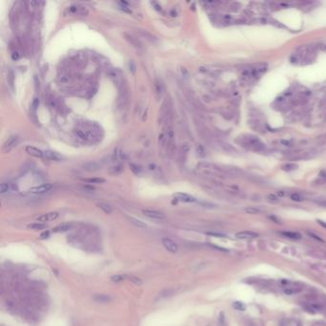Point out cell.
Listing matches in <instances>:
<instances>
[{
  "mask_svg": "<svg viewBox=\"0 0 326 326\" xmlns=\"http://www.w3.org/2000/svg\"><path fill=\"white\" fill-rule=\"evenodd\" d=\"M123 170H124V167H121V165H115V167L110 168L109 173L111 175H118V174H121V172H123Z\"/></svg>",
  "mask_w": 326,
  "mask_h": 326,
  "instance_id": "cell-19",
  "label": "cell"
},
{
  "mask_svg": "<svg viewBox=\"0 0 326 326\" xmlns=\"http://www.w3.org/2000/svg\"><path fill=\"white\" fill-rule=\"evenodd\" d=\"M128 278H129V275H113L111 277V280L114 282H120L124 279H128Z\"/></svg>",
  "mask_w": 326,
  "mask_h": 326,
  "instance_id": "cell-20",
  "label": "cell"
},
{
  "mask_svg": "<svg viewBox=\"0 0 326 326\" xmlns=\"http://www.w3.org/2000/svg\"><path fill=\"white\" fill-rule=\"evenodd\" d=\"M233 307L235 308L236 310H239V311H244V310L246 309V306L245 304L242 303V302H239V301H236L233 303Z\"/></svg>",
  "mask_w": 326,
  "mask_h": 326,
  "instance_id": "cell-28",
  "label": "cell"
},
{
  "mask_svg": "<svg viewBox=\"0 0 326 326\" xmlns=\"http://www.w3.org/2000/svg\"><path fill=\"white\" fill-rule=\"evenodd\" d=\"M70 11H71V12H76V11H77V8H76V7H74V6H72V7L70 8Z\"/></svg>",
  "mask_w": 326,
  "mask_h": 326,
  "instance_id": "cell-46",
  "label": "cell"
},
{
  "mask_svg": "<svg viewBox=\"0 0 326 326\" xmlns=\"http://www.w3.org/2000/svg\"><path fill=\"white\" fill-rule=\"evenodd\" d=\"M151 4H152L153 6H154V7H155V9H156V10H157V11H159V12H162V7H161V6H160V5L158 4L157 2H151Z\"/></svg>",
  "mask_w": 326,
  "mask_h": 326,
  "instance_id": "cell-37",
  "label": "cell"
},
{
  "mask_svg": "<svg viewBox=\"0 0 326 326\" xmlns=\"http://www.w3.org/2000/svg\"><path fill=\"white\" fill-rule=\"evenodd\" d=\"M281 143H283L284 145H288V146L291 145V143L289 142V141H281Z\"/></svg>",
  "mask_w": 326,
  "mask_h": 326,
  "instance_id": "cell-44",
  "label": "cell"
},
{
  "mask_svg": "<svg viewBox=\"0 0 326 326\" xmlns=\"http://www.w3.org/2000/svg\"><path fill=\"white\" fill-rule=\"evenodd\" d=\"M155 90H156V95H157L158 98H160V97L163 95V93H164V86H163V84L158 80L155 82Z\"/></svg>",
  "mask_w": 326,
  "mask_h": 326,
  "instance_id": "cell-18",
  "label": "cell"
},
{
  "mask_svg": "<svg viewBox=\"0 0 326 326\" xmlns=\"http://www.w3.org/2000/svg\"><path fill=\"white\" fill-rule=\"evenodd\" d=\"M128 279H129L130 281H132L133 283H135L136 285H141L143 283L142 280H141L140 278H138L136 277H133V275H129V278H128Z\"/></svg>",
  "mask_w": 326,
  "mask_h": 326,
  "instance_id": "cell-32",
  "label": "cell"
},
{
  "mask_svg": "<svg viewBox=\"0 0 326 326\" xmlns=\"http://www.w3.org/2000/svg\"><path fill=\"white\" fill-rule=\"evenodd\" d=\"M129 167H130V169H131V170L133 171V173H134V174H136V175L140 174V173H141V171H142V169H141V167H139V165H137L130 164V165H129Z\"/></svg>",
  "mask_w": 326,
  "mask_h": 326,
  "instance_id": "cell-27",
  "label": "cell"
},
{
  "mask_svg": "<svg viewBox=\"0 0 326 326\" xmlns=\"http://www.w3.org/2000/svg\"><path fill=\"white\" fill-rule=\"evenodd\" d=\"M76 134L80 138V139L86 140L87 138H88V133L85 132V131H83V130H77L76 131Z\"/></svg>",
  "mask_w": 326,
  "mask_h": 326,
  "instance_id": "cell-29",
  "label": "cell"
},
{
  "mask_svg": "<svg viewBox=\"0 0 326 326\" xmlns=\"http://www.w3.org/2000/svg\"><path fill=\"white\" fill-rule=\"evenodd\" d=\"M162 244H163V246H164L165 249L168 251V252L173 253H177L178 249H179V247H178L177 244L175 243L172 239H170V238H163Z\"/></svg>",
  "mask_w": 326,
  "mask_h": 326,
  "instance_id": "cell-3",
  "label": "cell"
},
{
  "mask_svg": "<svg viewBox=\"0 0 326 326\" xmlns=\"http://www.w3.org/2000/svg\"><path fill=\"white\" fill-rule=\"evenodd\" d=\"M53 187L52 184H42L40 186H36L34 187H31L29 189L30 193H34V194H41V193H45L47 191H49Z\"/></svg>",
  "mask_w": 326,
  "mask_h": 326,
  "instance_id": "cell-4",
  "label": "cell"
},
{
  "mask_svg": "<svg viewBox=\"0 0 326 326\" xmlns=\"http://www.w3.org/2000/svg\"><path fill=\"white\" fill-rule=\"evenodd\" d=\"M197 152H198V154L200 156H204V155H205V154H204V153H205V151H204V148H203L201 145L197 146Z\"/></svg>",
  "mask_w": 326,
  "mask_h": 326,
  "instance_id": "cell-35",
  "label": "cell"
},
{
  "mask_svg": "<svg viewBox=\"0 0 326 326\" xmlns=\"http://www.w3.org/2000/svg\"><path fill=\"white\" fill-rule=\"evenodd\" d=\"M11 185L8 184V183H2L0 185V193L1 194H5V193H8L9 191L11 190Z\"/></svg>",
  "mask_w": 326,
  "mask_h": 326,
  "instance_id": "cell-21",
  "label": "cell"
},
{
  "mask_svg": "<svg viewBox=\"0 0 326 326\" xmlns=\"http://www.w3.org/2000/svg\"><path fill=\"white\" fill-rule=\"evenodd\" d=\"M38 104H39V100L37 98H34V101H33V107L36 109L37 106H38Z\"/></svg>",
  "mask_w": 326,
  "mask_h": 326,
  "instance_id": "cell-36",
  "label": "cell"
},
{
  "mask_svg": "<svg viewBox=\"0 0 326 326\" xmlns=\"http://www.w3.org/2000/svg\"><path fill=\"white\" fill-rule=\"evenodd\" d=\"M49 235H50V231H44V233H42L41 234H40V238H47Z\"/></svg>",
  "mask_w": 326,
  "mask_h": 326,
  "instance_id": "cell-39",
  "label": "cell"
},
{
  "mask_svg": "<svg viewBox=\"0 0 326 326\" xmlns=\"http://www.w3.org/2000/svg\"><path fill=\"white\" fill-rule=\"evenodd\" d=\"M124 37H125V39H126L131 45H133L134 47H135V48H139V49L142 48V44H141V42L139 41V39L134 36H132V34H124Z\"/></svg>",
  "mask_w": 326,
  "mask_h": 326,
  "instance_id": "cell-12",
  "label": "cell"
},
{
  "mask_svg": "<svg viewBox=\"0 0 326 326\" xmlns=\"http://www.w3.org/2000/svg\"><path fill=\"white\" fill-rule=\"evenodd\" d=\"M25 150H26V152L28 153V154L31 155V156H34V157H36V158H42L43 157V151L42 150L36 148V147H34V146L28 145V146H26Z\"/></svg>",
  "mask_w": 326,
  "mask_h": 326,
  "instance_id": "cell-10",
  "label": "cell"
},
{
  "mask_svg": "<svg viewBox=\"0 0 326 326\" xmlns=\"http://www.w3.org/2000/svg\"><path fill=\"white\" fill-rule=\"evenodd\" d=\"M143 214L145 215L146 217L152 219H164L165 217V215L163 212L154 211V209H143Z\"/></svg>",
  "mask_w": 326,
  "mask_h": 326,
  "instance_id": "cell-5",
  "label": "cell"
},
{
  "mask_svg": "<svg viewBox=\"0 0 326 326\" xmlns=\"http://www.w3.org/2000/svg\"><path fill=\"white\" fill-rule=\"evenodd\" d=\"M175 198L177 200H179L181 202H185V203H193L196 201V199L194 198L193 196L189 195V194H187V193H176L174 194Z\"/></svg>",
  "mask_w": 326,
  "mask_h": 326,
  "instance_id": "cell-8",
  "label": "cell"
},
{
  "mask_svg": "<svg viewBox=\"0 0 326 326\" xmlns=\"http://www.w3.org/2000/svg\"><path fill=\"white\" fill-rule=\"evenodd\" d=\"M296 168H297V165L293 164V163H288V164H285L284 165H282V169L285 171H293Z\"/></svg>",
  "mask_w": 326,
  "mask_h": 326,
  "instance_id": "cell-22",
  "label": "cell"
},
{
  "mask_svg": "<svg viewBox=\"0 0 326 326\" xmlns=\"http://www.w3.org/2000/svg\"><path fill=\"white\" fill-rule=\"evenodd\" d=\"M246 211L248 212V213L255 214V213H258V212H259V209H255V208H248V209H246Z\"/></svg>",
  "mask_w": 326,
  "mask_h": 326,
  "instance_id": "cell-33",
  "label": "cell"
},
{
  "mask_svg": "<svg viewBox=\"0 0 326 326\" xmlns=\"http://www.w3.org/2000/svg\"><path fill=\"white\" fill-rule=\"evenodd\" d=\"M28 228L33 229V230H41V229H45L46 225L44 223H34L28 226Z\"/></svg>",
  "mask_w": 326,
  "mask_h": 326,
  "instance_id": "cell-25",
  "label": "cell"
},
{
  "mask_svg": "<svg viewBox=\"0 0 326 326\" xmlns=\"http://www.w3.org/2000/svg\"><path fill=\"white\" fill-rule=\"evenodd\" d=\"M119 4H120V7H121V9L124 12H128V14H131V12H131V10H130V8L128 7V4H127L126 2L121 1V2H119Z\"/></svg>",
  "mask_w": 326,
  "mask_h": 326,
  "instance_id": "cell-26",
  "label": "cell"
},
{
  "mask_svg": "<svg viewBox=\"0 0 326 326\" xmlns=\"http://www.w3.org/2000/svg\"><path fill=\"white\" fill-rule=\"evenodd\" d=\"M282 235H284L285 237L289 238V239L292 240H299L301 238V235L299 233H294V231H282Z\"/></svg>",
  "mask_w": 326,
  "mask_h": 326,
  "instance_id": "cell-14",
  "label": "cell"
},
{
  "mask_svg": "<svg viewBox=\"0 0 326 326\" xmlns=\"http://www.w3.org/2000/svg\"><path fill=\"white\" fill-rule=\"evenodd\" d=\"M209 235H212V236H218V237H224L225 234L222 233H208Z\"/></svg>",
  "mask_w": 326,
  "mask_h": 326,
  "instance_id": "cell-38",
  "label": "cell"
},
{
  "mask_svg": "<svg viewBox=\"0 0 326 326\" xmlns=\"http://www.w3.org/2000/svg\"><path fill=\"white\" fill-rule=\"evenodd\" d=\"M258 234L256 233H253V231H240V233H236V237L238 239H242V240H250V239H253V238L257 237Z\"/></svg>",
  "mask_w": 326,
  "mask_h": 326,
  "instance_id": "cell-7",
  "label": "cell"
},
{
  "mask_svg": "<svg viewBox=\"0 0 326 326\" xmlns=\"http://www.w3.org/2000/svg\"><path fill=\"white\" fill-rule=\"evenodd\" d=\"M300 289H296V288H287L284 290V293L288 294V296H293V294H296L300 292Z\"/></svg>",
  "mask_w": 326,
  "mask_h": 326,
  "instance_id": "cell-24",
  "label": "cell"
},
{
  "mask_svg": "<svg viewBox=\"0 0 326 326\" xmlns=\"http://www.w3.org/2000/svg\"><path fill=\"white\" fill-rule=\"evenodd\" d=\"M12 58L14 59V60H16V59L19 58V55H18V53H17V52L12 53Z\"/></svg>",
  "mask_w": 326,
  "mask_h": 326,
  "instance_id": "cell-40",
  "label": "cell"
},
{
  "mask_svg": "<svg viewBox=\"0 0 326 326\" xmlns=\"http://www.w3.org/2000/svg\"><path fill=\"white\" fill-rule=\"evenodd\" d=\"M97 206H98V208L101 209L103 212H105V213H107V214L111 213V212L113 211L112 208H111V207L109 206V205H107V204H104V203H99V204H97Z\"/></svg>",
  "mask_w": 326,
  "mask_h": 326,
  "instance_id": "cell-16",
  "label": "cell"
},
{
  "mask_svg": "<svg viewBox=\"0 0 326 326\" xmlns=\"http://www.w3.org/2000/svg\"><path fill=\"white\" fill-rule=\"evenodd\" d=\"M318 224L321 226V227H323V228L326 229V222H323V221H321V220H318Z\"/></svg>",
  "mask_w": 326,
  "mask_h": 326,
  "instance_id": "cell-43",
  "label": "cell"
},
{
  "mask_svg": "<svg viewBox=\"0 0 326 326\" xmlns=\"http://www.w3.org/2000/svg\"><path fill=\"white\" fill-rule=\"evenodd\" d=\"M95 300L98 302H108L109 300H111V299L105 294H98L97 296H95Z\"/></svg>",
  "mask_w": 326,
  "mask_h": 326,
  "instance_id": "cell-23",
  "label": "cell"
},
{
  "mask_svg": "<svg viewBox=\"0 0 326 326\" xmlns=\"http://www.w3.org/2000/svg\"><path fill=\"white\" fill-rule=\"evenodd\" d=\"M309 235H311V236H313V237H315L316 239H318V240H319V241H321V242H322V239H321V238H319L318 236L315 235L314 233H309Z\"/></svg>",
  "mask_w": 326,
  "mask_h": 326,
  "instance_id": "cell-42",
  "label": "cell"
},
{
  "mask_svg": "<svg viewBox=\"0 0 326 326\" xmlns=\"http://www.w3.org/2000/svg\"><path fill=\"white\" fill-rule=\"evenodd\" d=\"M318 205H321L322 207H325V208H326V200H324V201H319V202H318Z\"/></svg>",
  "mask_w": 326,
  "mask_h": 326,
  "instance_id": "cell-45",
  "label": "cell"
},
{
  "mask_svg": "<svg viewBox=\"0 0 326 326\" xmlns=\"http://www.w3.org/2000/svg\"><path fill=\"white\" fill-rule=\"evenodd\" d=\"M82 181L88 184H102L105 182L103 178H84V179H82Z\"/></svg>",
  "mask_w": 326,
  "mask_h": 326,
  "instance_id": "cell-15",
  "label": "cell"
},
{
  "mask_svg": "<svg viewBox=\"0 0 326 326\" xmlns=\"http://www.w3.org/2000/svg\"><path fill=\"white\" fill-rule=\"evenodd\" d=\"M268 200H269V201H271V202H277L278 201V198L275 195V194H269V195H268Z\"/></svg>",
  "mask_w": 326,
  "mask_h": 326,
  "instance_id": "cell-34",
  "label": "cell"
},
{
  "mask_svg": "<svg viewBox=\"0 0 326 326\" xmlns=\"http://www.w3.org/2000/svg\"><path fill=\"white\" fill-rule=\"evenodd\" d=\"M245 145H248V147L253 150H262L264 148V145L261 143L257 137H253V136H249L246 138V142Z\"/></svg>",
  "mask_w": 326,
  "mask_h": 326,
  "instance_id": "cell-1",
  "label": "cell"
},
{
  "mask_svg": "<svg viewBox=\"0 0 326 326\" xmlns=\"http://www.w3.org/2000/svg\"><path fill=\"white\" fill-rule=\"evenodd\" d=\"M58 217V213L56 211H53V212H48V213H45V214H42L38 216V217L36 218V220L40 222V223H45V222H49V221H53L55 220Z\"/></svg>",
  "mask_w": 326,
  "mask_h": 326,
  "instance_id": "cell-6",
  "label": "cell"
},
{
  "mask_svg": "<svg viewBox=\"0 0 326 326\" xmlns=\"http://www.w3.org/2000/svg\"><path fill=\"white\" fill-rule=\"evenodd\" d=\"M128 219H129V221L131 222V223L134 224L135 226H137V227H139V228H143V229L146 228V224L143 223V221L139 220V219L134 218V217H128Z\"/></svg>",
  "mask_w": 326,
  "mask_h": 326,
  "instance_id": "cell-17",
  "label": "cell"
},
{
  "mask_svg": "<svg viewBox=\"0 0 326 326\" xmlns=\"http://www.w3.org/2000/svg\"><path fill=\"white\" fill-rule=\"evenodd\" d=\"M72 228H73V226L71 223H62L53 229V231L54 233H64V231L71 230Z\"/></svg>",
  "mask_w": 326,
  "mask_h": 326,
  "instance_id": "cell-13",
  "label": "cell"
},
{
  "mask_svg": "<svg viewBox=\"0 0 326 326\" xmlns=\"http://www.w3.org/2000/svg\"><path fill=\"white\" fill-rule=\"evenodd\" d=\"M82 167L84 170L88 171V172H95V171H98L100 168H101V165H100L98 163L96 162H88V163H85Z\"/></svg>",
  "mask_w": 326,
  "mask_h": 326,
  "instance_id": "cell-11",
  "label": "cell"
},
{
  "mask_svg": "<svg viewBox=\"0 0 326 326\" xmlns=\"http://www.w3.org/2000/svg\"><path fill=\"white\" fill-rule=\"evenodd\" d=\"M128 67H129V71H130L132 74H135V73H136V69H137V67H136L135 62H134L133 60H130V61H129V63H128Z\"/></svg>",
  "mask_w": 326,
  "mask_h": 326,
  "instance_id": "cell-31",
  "label": "cell"
},
{
  "mask_svg": "<svg viewBox=\"0 0 326 326\" xmlns=\"http://www.w3.org/2000/svg\"><path fill=\"white\" fill-rule=\"evenodd\" d=\"M60 81H61V82H67V81H69V78H68L67 76H63V77H61Z\"/></svg>",
  "mask_w": 326,
  "mask_h": 326,
  "instance_id": "cell-41",
  "label": "cell"
},
{
  "mask_svg": "<svg viewBox=\"0 0 326 326\" xmlns=\"http://www.w3.org/2000/svg\"><path fill=\"white\" fill-rule=\"evenodd\" d=\"M291 199H292L293 201H294V202H301L302 200H303V198L299 195V193H293V194H291Z\"/></svg>",
  "mask_w": 326,
  "mask_h": 326,
  "instance_id": "cell-30",
  "label": "cell"
},
{
  "mask_svg": "<svg viewBox=\"0 0 326 326\" xmlns=\"http://www.w3.org/2000/svg\"><path fill=\"white\" fill-rule=\"evenodd\" d=\"M18 140H19V138H18L17 136H12V137L9 138V139L5 142L4 145H3V148H2L3 152H5V153L10 152L11 150L17 145Z\"/></svg>",
  "mask_w": 326,
  "mask_h": 326,
  "instance_id": "cell-2",
  "label": "cell"
},
{
  "mask_svg": "<svg viewBox=\"0 0 326 326\" xmlns=\"http://www.w3.org/2000/svg\"><path fill=\"white\" fill-rule=\"evenodd\" d=\"M43 157L51 161H59L62 159V156L59 155L58 152L52 151V150H45L43 151Z\"/></svg>",
  "mask_w": 326,
  "mask_h": 326,
  "instance_id": "cell-9",
  "label": "cell"
}]
</instances>
